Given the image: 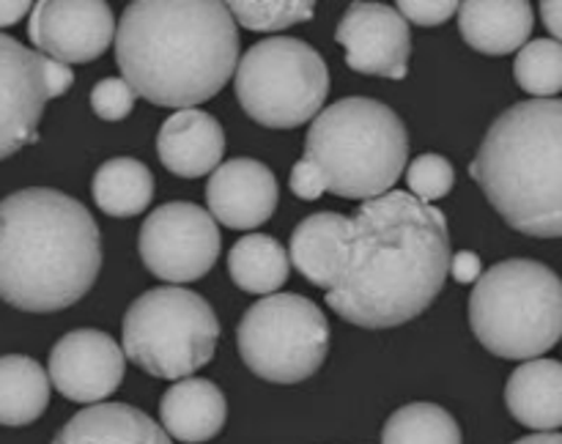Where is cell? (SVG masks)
I'll return each instance as SVG.
<instances>
[{
    "label": "cell",
    "mask_w": 562,
    "mask_h": 444,
    "mask_svg": "<svg viewBox=\"0 0 562 444\" xmlns=\"http://www.w3.org/2000/svg\"><path fill=\"white\" fill-rule=\"evenodd\" d=\"M470 327L503 360H532L562 338V280L543 263L510 258L477 277Z\"/></svg>",
    "instance_id": "cell-6"
},
{
    "label": "cell",
    "mask_w": 562,
    "mask_h": 444,
    "mask_svg": "<svg viewBox=\"0 0 562 444\" xmlns=\"http://www.w3.org/2000/svg\"><path fill=\"white\" fill-rule=\"evenodd\" d=\"M514 77L521 91L536 99H554L562 91V44L554 38H536L516 55Z\"/></svg>",
    "instance_id": "cell-26"
},
{
    "label": "cell",
    "mask_w": 562,
    "mask_h": 444,
    "mask_svg": "<svg viewBox=\"0 0 562 444\" xmlns=\"http://www.w3.org/2000/svg\"><path fill=\"white\" fill-rule=\"evenodd\" d=\"M75 82L69 66L0 33V159L38 140L44 104Z\"/></svg>",
    "instance_id": "cell-10"
},
{
    "label": "cell",
    "mask_w": 562,
    "mask_h": 444,
    "mask_svg": "<svg viewBox=\"0 0 562 444\" xmlns=\"http://www.w3.org/2000/svg\"><path fill=\"white\" fill-rule=\"evenodd\" d=\"M231 16L239 22L247 31H283V27L296 25V22H307L313 14H316V3L305 0H294V3H250V0H236V3H228Z\"/></svg>",
    "instance_id": "cell-27"
},
{
    "label": "cell",
    "mask_w": 562,
    "mask_h": 444,
    "mask_svg": "<svg viewBox=\"0 0 562 444\" xmlns=\"http://www.w3.org/2000/svg\"><path fill=\"white\" fill-rule=\"evenodd\" d=\"M289 250L302 277L333 291L349 258V219L335 212L311 214L294 228Z\"/></svg>",
    "instance_id": "cell-17"
},
{
    "label": "cell",
    "mask_w": 562,
    "mask_h": 444,
    "mask_svg": "<svg viewBox=\"0 0 562 444\" xmlns=\"http://www.w3.org/2000/svg\"><path fill=\"white\" fill-rule=\"evenodd\" d=\"M135 91L124 77H104L93 86L91 107L102 121H121L135 107Z\"/></svg>",
    "instance_id": "cell-29"
},
{
    "label": "cell",
    "mask_w": 562,
    "mask_h": 444,
    "mask_svg": "<svg viewBox=\"0 0 562 444\" xmlns=\"http://www.w3.org/2000/svg\"><path fill=\"white\" fill-rule=\"evenodd\" d=\"M291 192L302 197V201H316V197H322V192H327L322 175H318V170L307 159H300L294 170H291Z\"/></svg>",
    "instance_id": "cell-31"
},
{
    "label": "cell",
    "mask_w": 562,
    "mask_h": 444,
    "mask_svg": "<svg viewBox=\"0 0 562 444\" xmlns=\"http://www.w3.org/2000/svg\"><path fill=\"white\" fill-rule=\"evenodd\" d=\"M382 444H461V428L442 406L409 403L384 422Z\"/></svg>",
    "instance_id": "cell-25"
},
{
    "label": "cell",
    "mask_w": 562,
    "mask_h": 444,
    "mask_svg": "<svg viewBox=\"0 0 562 444\" xmlns=\"http://www.w3.org/2000/svg\"><path fill=\"white\" fill-rule=\"evenodd\" d=\"M53 444H170V436L137 406L93 403L77 411Z\"/></svg>",
    "instance_id": "cell-19"
},
{
    "label": "cell",
    "mask_w": 562,
    "mask_h": 444,
    "mask_svg": "<svg viewBox=\"0 0 562 444\" xmlns=\"http://www.w3.org/2000/svg\"><path fill=\"white\" fill-rule=\"evenodd\" d=\"M289 255L278 239L267 234H250L236 241L228 252L231 280L245 294H272L289 280Z\"/></svg>",
    "instance_id": "cell-24"
},
{
    "label": "cell",
    "mask_w": 562,
    "mask_h": 444,
    "mask_svg": "<svg viewBox=\"0 0 562 444\" xmlns=\"http://www.w3.org/2000/svg\"><path fill=\"white\" fill-rule=\"evenodd\" d=\"M157 153L170 173L201 179L223 162L225 132L214 115L187 107L170 115L157 135Z\"/></svg>",
    "instance_id": "cell-16"
},
{
    "label": "cell",
    "mask_w": 562,
    "mask_h": 444,
    "mask_svg": "<svg viewBox=\"0 0 562 444\" xmlns=\"http://www.w3.org/2000/svg\"><path fill=\"white\" fill-rule=\"evenodd\" d=\"M93 201L110 217H135L154 197V175L132 157H115L99 164L93 175Z\"/></svg>",
    "instance_id": "cell-23"
},
{
    "label": "cell",
    "mask_w": 562,
    "mask_h": 444,
    "mask_svg": "<svg viewBox=\"0 0 562 444\" xmlns=\"http://www.w3.org/2000/svg\"><path fill=\"white\" fill-rule=\"evenodd\" d=\"M508 411L525 428L549 433L562 428V362L527 360L505 384Z\"/></svg>",
    "instance_id": "cell-20"
},
{
    "label": "cell",
    "mask_w": 562,
    "mask_h": 444,
    "mask_svg": "<svg viewBox=\"0 0 562 444\" xmlns=\"http://www.w3.org/2000/svg\"><path fill=\"white\" fill-rule=\"evenodd\" d=\"M115 60L135 96L159 107H195L236 71L239 31L228 3L137 0L115 27Z\"/></svg>",
    "instance_id": "cell-2"
},
{
    "label": "cell",
    "mask_w": 562,
    "mask_h": 444,
    "mask_svg": "<svg viewBox=\"0 0 562 444\" xmlns=\"http://www.w3.org/2000/svg\"><path fill=\"white\" fill-rule=\"evenodd\" d=\"M448 274V217L409 192L390 190L349 219V258L327 305L357 327H401L434 305Z\"/></svg>",
    "instance_id": "cell-1"
},
{
    "label": "cell",
    "mask_w": 562,
    "mask_h": 444,
    "mask_svg": "<svg viewBox=\"0 0 562 444\" xmlns=\"http://www.w3.org/2000/svg\"><path fill=\"white\" fill-rule=\"evenodd\" d=\"M245 365L272 384H300L324 365L329 323L316 301L300 294H272L247 307L236 329Z\"/></svg>",
    "instance_id": "cell-9"
},
{
    "label": "cell",
    "mask_w": 562,
    "mask_h": 444,
    "mask_svg": "<svg viewBox=\"0 0 562 444\" xmlns=\"http://www.w3.org/2000/svg\"><path fill=\"white\" fill-rule=\"evenodd\" d=\"M102 269L97 219L75 197L27 186L0 201V299L25 312L66 310Z\"/></svg>",
    "instance_id": "cell-3"
},
{
    "label": "cell",
    "mask_w": 562,
    "mask_h": 444,
    "mask_svg": "<svg viewBox=\"0 0 562 444\" xmlns=\"http://www.w3.org/2000/svg\"><path fill=\"white\" fill-rule=\"evenodd\" d=\"M450 274H453L459 283L470 285V283H477V277L483 274V266H481V258H477V252L472 250H461L456 252V255H450Z\"/></svg>",
    "instance_id": "cell-32"
},
{
    "label": "cell",
    "mask_w": 562,
    "mask_h": 444,
    "mask_svg": "<svg viewBox=\"0 0 562 444\" xmlns=\"http://www.w3.org/2000/svg\"><path fill=\"white\" fill-rule=\"evenodd\" d=\"M470 175L510 228L560 239L562 99H527L497 115Z\"/></svg>",
    "instance_id": "cell-4"
},
{
    "label": "cell",
    "mask_w": 562,
    "mask_h": 444,
    "mask_svg": "<svg viewBox=\"0 0 562 444\" xmlns=\"http://www.w3.org/2000/svg\"><path fill=\"white\" fill-rule=\"evenodd\" d=\"M228 417L223 389L209 378H181L159 400V420L168 436L201 444L217 436Z\"/></svg>",
    "instance_id": "cell-18"
},
{
    "label": "cell",
    "mask_w": 562,
    "mask_h": 444,
    "mask_svg": "<svg viewBox=\"0 0 562 444\" xmlns=\"http://www.w3.org/2000/svg\"><path fill=\"white\" fill-rule=\"evenodd\" d=\"M36 53L58 64H88L99 58L115 38V20L108 3H58L42 0L33 3L27 22Z\"/></svg>",
    "instance_id": "cell-13"
},
{
    "label": "cell",
    "mask_w": 562,
    "mask_h": 444,
    "mask_svg": "<svg viewBox=\"0 0 562 444\" xmlns=\"http://www.w3.org/2000/svg\"><path fill=\"white\" fill-rule=\"evenodd\" d=\"M124 356L157 378H187L217 351L220 321L206 299L179 285L137 296L126 310Z\"/></svg>",
    "instance_id": "cell-7"
},
{
    "label": "cell",
    "mask_w": 562,
    "mask_h": 444,
    "mask_svg": "<svg viewBox=\"0 0 562 444\" xmlns=\"http://www.w3.org/2000/svg\"><path fill=\"white\" fill-rule=\"evenodd\" d=\"M49 376L36 360L22 354L0 356V425H31L47 411Z\"/></svg>",
    "instance_id": "cell-22"
},
{
    "label": "cell",
    "mask_w": 562,
    "mask_h": 444,
    "mask_svg": "<svg viewBox=\"0 0 562 444\" xmlns=\"http://www.w3.org/2000/svg\"><path fill=\"white\" fill-rule=\"evenodd\" d=\"M395 11H398L406 22H415V25H423V27H434L448 22L450 16L459 11V3H453V0H431V3H423V0H404V3H398V9Z\"/></svg>",
    "instance_id": "cell-30"
},
{
    "label": "cell",
    "mask_w": 562,
    "mask_h": 444,
    "mask_svg": "<svg viewBox=\"0 0 562 444\" xmlns=\"http://www.w3.org/2000/svg\"><path fill=\"white\" fill-rule=\"evenodd\" d=\"M33 9V3H25V0H16V3H0V27L16 25L27 11Z\"/></svg>",
    "instance_id": "cell-34"
},
{
    "label": "cell",
    "mask_w": 562,
    "mask_h": 444,
    "mask_svg": "<svg viewBox=\"0 0 562 444\" xmlns=\"http://www.w3.org/2000/svg\"><path fill=\"white\" fill-rule=\"evenodd\" d=\"M409 135L393 107L366 96L335 102L313 118L305 159L318 170L324 190L349 201H373L401 179Z\"/></svg>",
    "instance_id": "cell-5"
},
{
    "label": "cell",
    "mask_w": 562,
    "mask_h": 444,
    "mask_svg": "<svg viewBox=\"0 0 562 444\" xmlns=\"http://www.w3.org/2000/svg\"><path fill=\"white\" fill-rule=\"evenodd\" d=\"M278 195L272 170L250 157L223 162L206 184L209 214L234 230H250L267 223L278 208Z\"/></svg>",
    "instance_id": "cell-15"
},
{
    "label": "cell",
    "mask_w": 562,
    "mask_h": 444,
    "mask_svg": "<svg viewBox=\"0 0 562 444\" xmlns=\"http://www.w3.org/2000/svg\"><path fill=\"white\" fill-rule=\"evenodd\" d=\"M346 64L360 75L404 80L412 55L409 22L382 3H351L335 31Z\"/></svg>",
    "instance_id": "cell-14"
},
{
    "label": "cell",
    "mask_w": 562,
    "mask_h": 444,
    "mask_svg": "<svg viewBox=\"0 0 562 444\" xmlns=\"http://www.w3.org/2000/svg\"><path fill=\"white\" fill-rule=\"evenodd\" d=\"M536 14L525 0L514 3H459V31L472 49L483 55H510L530 38Z\"/></svg>",
    "instance_id": "cell-21"
},
{
    "label": "cell",
    "mask_w": 562,
    "mask_h": 444,
    "mask_svg": "<svg viewBox=\"0 0 562 444\" xmlns=\"http://www.w3.org/2000/svg\"><path fill=\"white\" fill-rule=\"evenodd\" d=\"M327 93V64L302 38H263L236 66V99L241 110L269 129H294L316 118Z\"/></svg>",
    "instance_id": "cell-8"
},
{
    "label": "cell",
    "mask_w": 562,
    "mask_h": 444,
    "mask_svg": "<svg viewBox=\"0 0 562 444\" xmlns=\"http://www.w3.org/2000/svg\"><path fill=\"white\" fill-rule=\"evenodd\" d=\"M406 184L412 190L409 195H415L417 201L434 203L453 190L456 168L442 153H420L417 159H412L409 170H406Z\"/></svg>",
    "instance_id": "cell-28"
},
{
    "label": "cell",
    "mask_w": 562,
    "mask_h": 444,
    "mask_svg": "<svg viewBox=\"0 0 562 444\" xmlns=\"http://www.w3.org/2000/svg\"><path fill=\"white\" fill-rule=\"evenodd\" d=\"M124 349L99 329L66 332L49 351L47 376L66 400L99 403L121 387Z\"/></svg>",
    "instance_id": "cell-12"
},
{
    "label": "cell",
    "mask_w": 562,
    "mask_h": 444,
    "mask_svg": "<svg viewBox=\"0 0 562 444\" xmlns=\"http://www.w3.org/2000/svg\"><path fill=\"white\" fill-rule=\"evenodd\" d=\"M541 20L547 31L554 36V42L562 44V0H543Z\"/></svg>",
    "instance_id": "cell-33"
},
{
    "label": "cell",
    "mask_w": 562,
    "mask_h": 444,
    "mask_svg": "<svg viewBox=\"0 0 562 444\" xmlns=\"http://www.w3.org/2000/svg\"><path fill=\"white\" fill-rule=\"evenodd\" d=\"M220 244L217 219L187 201L154 208L137 236L146 269L168 283H192L209 274L220 258Z\"/></svg>",
    "instance_id": "cell-11"
},
{
    "label": "cell",
    "mask_w": 562,
    "mask_h": 444,
    "mask_svg": "<svg viewBox=\"0 0 562 444\" xmlns=\"http://www.w3.org/2000/svg\"><path fill=\"white\" fill-rule=\"evenodd\" d=\"M514 444H562V433H532V436H521L516 439Z\"/></svg>",
    "instance_id": "cell-35"
}]
</instances>
